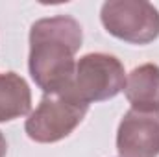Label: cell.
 Listing matches in <instances>:
<instances>
[{
  "label": "cell",
  "mask_w": 159,
  "mask_h": 157,
  "mask_svg": "<svg viewBox=\"0 0 159 157\" xmlns=\"http://www.w3.org/2000/svg\"><path fill=\"white\" fill-rule=\"evenodd\" d=\"M126 87V70L119 57L104 52L85 54L76 61L74 76L69 91L91 105L115 98Z\"/></svg>",
  "instance_id": "3"
},
{
  "label": "cell",
  "mask_w": 159,
  "mask_h": 157,
  "mask_svg": "<svg viewBox=\"0 0 159 157\" xmlns=\"http://www.w3.org/2000/svg\"><path fill=\"white\" fill-rule=\"evenodd\" d=\"M100 20L107 34L129 44H150L159 37V9L146 0H107Z\"/></svg>",
  "instance_id": "4"
},
{
  "label": "cell",
  "mask_w": 159,
  "mask_h": 157,
  "mask_svg": "<svg viewBox=\"0 0 159 157\" xmlns=\"http://www.w3.org/2000/svg\"><path fill=\"white\" fill-rule=\"evenodd\" d=\"M83 30L74 17H44L30 28V76L44 94L61 92L70 87Z\"/></svg>",
  "instance_id": "1"
},
{
  "label": "cell",
  "mask_w": 159,
  "mask_h": 157,
  "mask_svg": "<svg viewBox=\"0 0 159 157\" xmlns=\"http://www.w3.org/2000/svg\"><path fill=\"white\" fill-rule=\"evenodd\" d=\"M124 94L131 104V109L156 111L159 109V67L144 63L135 67L126 76Z\"/></svg>",
  "instance_id": "6"
},
{
  "label": "cell",
  "mask_w": 159,
  "mask_h": 157,
  "mask_svg": "<svg viewBox=\"0 0 159 157\" xmlns=\"http://www.w3.org/2000/svg\"><path fill=\"white\" fill-rule=\"evenodd\" d=\"M89 105L76 98L69 89L54 94H44L35 111H32L24 131L26 135L41 144H52L69 137L85 118Z\"/></svg>",
  "instance_id": "2"
},
{
  "label": "cell",
  "mask_w": 159,
  "mask_h": 157,
  "mask_svg": "<svg viewBox=\"0 0 159 157\" xmlns=\"http://www.w3.org/2000/svg\"><path fill=\"white\" fill-rule=\"evenodd\" d=\"M6 154H7V142H6V137L0 131V157H6Z\"/></svg>",
  "instance_id": "8"
},
{
  "label": "cell",
  "mask_w": 159,
  "mask_h": 157,
  "mask_svg": "<svg viewBox=\"0 0 159 157\" xmlns=\"http://www.w3.org/2000/svg\"><path fill=\"white\" fill-rule=\"evenodd\" d=\"M32 91L20 74L9 70L0 72V122L30 115Z\"/></svg>",
  "instance_id": "7"
},
{
  "label": "cell",
  "mask_w": 159,
  "mask_h": 157,
  "mask_svg": "<svg viewBox=\"0 0 159 157\" xmlns=\"http://www.w3.org/2000/svg\"><path fill=\"white\" fill-rule=\"evenodd\" d=\"M117 150L120 157H157L159 109H129L117 129Z\"/></svg>",
  "instance_id": "5"
}]
</instances>
